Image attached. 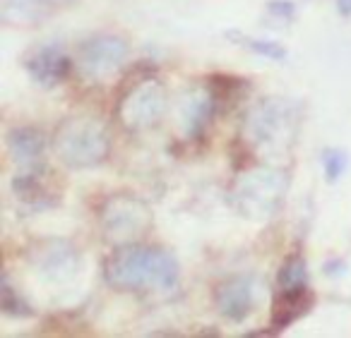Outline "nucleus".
Returning a JSON list of instances; mask_svg holds the SVG:
<instances>
[{"label":"nucleus","mask_w":351,"mask_h":338,"mask_svg":"<svg viewBox=\"0 0 351 338\" xmlns=\"http://www.w3.org/2000/svg\"><path fill=\"white\" fill-rule=\"evenodd\" d=\"M49 5H65V3H73V0H46Z\"/></svg>","instance_id":"obj_22"},{"label":"nucleus","mask_w":351,"mask_h":338,"mask_svg":"<svg viewBox=\"0 0 351 338\" xmlns=\"http://www.w3.org/2000/svg\"><path fill=\"white\" fill-rule=\"evenodd\" d=\"M289 180L282 170L274 168H250L231 183L229 202L243 218L265 221L282 209L287 197Z\"/></svg>","instance_id":"obj_4"},{"label":"nucleus","mask_w":351,"mask_h":338,"mask_svg":"<svg viewBox=\"0 0 351 338\" xmlns=\"http://www.w3.org/2000/svg\"><path fill=\"white\" fill-rule=\"evenodd\" d=\"M298 127H301L298 103L282 96H267L248 111L243 132L258 151L267 156H284L296 144Z\"/></svg>","instance_id":"obj_2"},{"label":"nucleus","mask_w":351,"mask_h":338,"mask_svg":"<svg viewBox=\"0 0 351 338\" xmlns=\"http://www.w3.org/2000/svg\"><path fill=\"white\" fill-rule=\"evenodd\" d=\"M269 10H272V12H282L284 17H289L293 12V5H289V3H272V5H269Z\"/></svg>","instance_id":"obj_20"},{"label":"nucleus","mask_w":351,"mask_h":338,"mask_svg":"<svg viewBox=\"0 0 351 338\" xmlns=\"http://www.w3.org/2000/svg\"><path fill=\"white\" fill-rule=\"evenodd\" d=\"M12 192H15L17 202L25 204L32 211L53 207L60 197L58 187H56L53 178H51V170L41 168V166L22 168L12 180Z\"/></svg>","instance_id":"obj_10"},{"label":"nucleus","mask_w":351,"mask_h":338,"mask_svg":"<svg viewBox=\"0 0 351 338\" xmlns=\"http://www.w3.org/2000/svg\"><path fill=\"white\" fill-rule=\"evenodd\" d=\"M239 44H243L245 49H250L253 53L263 55V58H272V60H284L287 58V49L279 46L277 41L269 39H234Z\"/></svg>","instance_id":"obj_18"},{"label":"nucleus","mask_w":351,"mask_h":338,"mask_svg":"<svg viewBox=\"0 0 351 338\" xmlns=\"http://www.w3.org/2000/svg\"><path fill=\"white\" fill-rule=\"evenodd\" d=\"M311 309V295H308V285L306 288H296V290H279L277 300H274V314H272V324L277 328L289 326L291 322H296L301 314H306Z\"/></svg>","instance_id":"obj_14"},{"label":"nucleus","mask_w":351,"mask_h":338,"mask_svg":"<svg viewBox=\"0 0 351 338\" xmlns=\"http://www.w3.org/2000/svg\"><path fill=\"white\" fill-rule=\"evenodd\" d=\"M0 304H3V312L12 314V317H32V309L20 295L12 290L10 281H3V298H0Z\"/></svg>","instance_id":"obj_17"},{"label":"nucleus","mask_w":351,"mask_h":338,"mask_svg":"<svg viewBox=\"0 0 351 338\" xmlns=\"http://www.w3.org/2000/svg\"><path fill=\"white\" fill-rule=\"evenodd\" d=\"M337 10H339V15L351 17V0H337Z\"/></svg>","instance_id":"obj_21"},{"label":"nucleus","mask_w":351,"mask_h":338,"mask_svg":"<svg viewBox=\"0 0 351 338\" xmlns=\"http://www.w3.org/2000/svg\"><path fill=\"white\" fill-rule=\"evenodd\" d=\"M215 113V92L205 87H195L181 101V125L188 137L200 135L212 120Z\"/></svg>","instance_id":"obj_13"},{"label":"nucleus","mask_w":351,"mask_h":338,"mask_svg":"<svg viewBox=\"0 0 351 338\" xmlns=\"http://www.w3.org/2000/svg\"><path fill=\"white\" fill-rule=\"evenodd\" d=\"M32 266L44 276L46 281L63 283L77 276L80 271V252L68 240H44L29 252Z\"/></svg>","instance_id":"obj_9"},{"label":"nucleus","mask_w":351,"mask_h":338,"mask_svg":"<svg viewBox=\"0 0 351 338\" xmlns=\"http://www.w3.org/2000/svg\"><path fill=\"white\" fill-rule=\"evenodd\" d=\"M108 285L118 290H169L178 283V261L159 247L121 245L104 266Z\"/></svg>","instance_id":"obj_1"},{"label":"nucleus","mask_w":351,"mask_h":338,"mask_svg":"<svg viewBox=\"0 0 351 338\" xmlns=\"http://www.w3.org/2000/svg\"><path fill=\"white\" fill-rule=\"evenodd\" d=\"M130 46L116 34H99L82 41L77 49V68L92 79H106L123 68Z\"/></svg>","instance_id":"obj_7"},{"label":"nucleus","mask_w":351,"mask_h":338,"mask_svg":"<svg viewBox=\"0 0 351 338\" xmlns=\"http://www.w3.org/2000/svg\"><path fill=\"white\" fill-rule=\"evenodd\" d=\"M46 149H49L46 135L36 127L25 125L8 132V154L22 168L39 166L46 156Z\"/></svg>","instance_id":"obj_12"},{"label":"nucleus","mask_w":351,"mask_h":338,"mask_svg":"<svg viewBox=\"0 0 351 338\" xmlns=\"http://www.w3.org/2000/svg\"><path fill=\"white\" fill-rule=\"evenodd\" d=\"M308 283V269L303 257H289L284 261V266L279 269L277 276V285L279 290H296V288H306Z\"/></svg>","instance_id":"obj_15"},{"label":"nucleus","mask_w":351,"mask_h":338,"mask_svg":"<svg viewBox=\"0 0 351 338\" xmlns=\"http://www.w3.org/2000/svg\"><path fill=\"white\" fill-rule=\"evenodd\" d=\"M49 5L46 0H8L5 3V15L8 22L12 25H25V22H34L41 17V8Z\"/></svg>","instance_id":"obj_16"},{"label":"nucleus","mask_w":351,"mask_h":338,"mask_svg":"<svg viewBox=\"0 0 351 338\" xmlns=\"http://www.w3.org/2000/svg\"><path fill=\"white\" fill-rule=\"evenodd\" d=\"M169 106L166 87L156 77L137 79L121 96L116 106V116L123 127L130 132H145L159 125Z\"/></svg>","instance_id":"obj_6"},{"label":"nucleus","mask_w":351,"mask_h":338,"mask_svg":"<svg viewBox=\"0 0 351 338\" xmlns=\"http://www.w3.org/2000/svg\"><path fill=\"white\" fill-rule=\"evenodd\" d=\"M53 146L68 168H97L111 154V135L99 118L70 116L56 130Z\"/></svg>","instance_id":"obj_3"},{"label":"nucleus","mask_w":351,"mask_h":338,"mask_svg":"<svg viewBox=\"0 0 351 338\" xmlns=\"http://www.w3.org/2000/svg\"><path fill=\"white\" fill-rule=\"evenodd\" d=\"M263 281L258 276H234L224 281L215 293V304L219 314L229 322H243L263 300Z\"/></svg>","instance_id":"obj_8"},{"label":"nucleus","mask_w":351,"mask_h":338,"mask_svg":"<svg viewBox=\"0 0 351 338\" xmlns=\"http://www.w3.org/2000/svg\"><path fill=\"white\" fill-rule=\"evenodd\" d=\"M99 226L111 245H132L152 228V211L132 194H113L99 209Z\"/></svg>","instance_id":"obj_5"},{"label":"nucleus","mask_w":351,"mask_h":338,"mask_svg":"<svg viewBox=\"0 0 351 338\" xmlns=\"http://www.w3.org/2000/svg\"><path fill=\"white\" fill-rule=\"evenodd\" d=\"M70 65H73V60L58 44L39 46L25 60L27 75L32 77V82L44 89H53L56 84L63 82L70 73Z\"/></svg>","instance_id":"obj_11"},{"label":"nucleus","mask_w":351,"mask_h":338,"mask_svg":"<svg viewBox=\"0 0 351 338\" xmlns=\"http://www.w3.org/2000/svg\"><path fill=\"white\" fill-rule=\"evenodd\" d=\"M346 164H349V159H346L344 151H339V149L322 151V170H325V178L330 180V183L341 178V173L346 170Z\"/></svg>","instance_id":"obj_19"}]
</instances>
